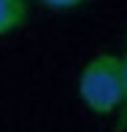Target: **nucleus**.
I'll return each mask as SVG.
<instances>
[{
	"label": "nucleus",
	"instance_id": "nucleus-1",
	"mask_svg": "<svg viewBox=\"0 0 127 132\" xmlns=\"http://www.w3.org/2000/svg\"><path fill=\"white\" fill-rule=\"evenodd\" d=\"M78 100L95 116H114L122 103V59L119 54H98L78 73Z\"/></svg>",
	"mask_w": 127,
	"mask_h": 132
},
{
	"label": "nucleus",
	"instance_id": "nucleus-4",
	"mask_svg": "<svg viewBox=\"0 0 127 132\" xmlns=\"http://www.w3.org/2000/svg\"><path fill=\"white\" fill-rule=\"evenodd\" d=\"M41 3L46 8H51V11H73L78 5H84L87 0H41Z\"/></svg>",
	"mask_w": 127,
	"mask_h": 132
},
{
	"label": "nucleus",
	"instance_id": "nucleus-5",
	"mask_svg": "<svg viewBox=\"0 0 127 132\" xmlns=\"http://www.w3.org/2000/svg\"><path fill=\"white\" fill-rule=\"evenodd\" d=\"M124 49H127V46H124Z\"/></svg>",
	"mask_w": 127,
	"mask_h": 132
},
{
	"label": "nucleus",
	"instance_id": "nucleus-2",
	"mask_svg": "<svg viewBox=\"0 0 127 132\" xmlns=\"http://www.w3.org/2000/svg\"><path fill=\"white\" fill-rule=\"evenodd\" d=\"M30 19V0H0V38L16 32Z\"/></svg>",
	"mask_w": 127,
	"mask_h": 132
},
{
	"label": "nucleus",
	"instance_id": "nucleus-3",
	"mask_svg": "<svg viewBox=\"0 0 127 132\" xmlns=\"http://www.w3.org/2000/svg\"><path fill=\"white\" fill-rule=\"evenodd\" d=\"M119 59H122V103H119V111H116L114 132H127V49Z\"/></svg>",
	"mask_w": 127,
	"mask_h": 132
}]
</instances>
